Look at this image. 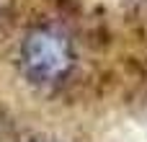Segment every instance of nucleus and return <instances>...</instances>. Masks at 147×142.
<instances>
[{
  "label": "nucleus",
  "mask_w": 147,
  "mask_h": 142,
  "mask_svg": "<svg viewBox=\"0 0 147 142\" xmlns=\"http://www.w3.org/2000/svg\"><path fill=\"white\" fill-rule=\"evenodd\" d=\"M21 60H23L26 75L31 80L52 83V80H59L70 70L72 54H70L67 41L59 34L39 28L26 36L23 49H21Z\"/></svg>",
  "instance_id": "f257e3e1"
}]
</instances>
